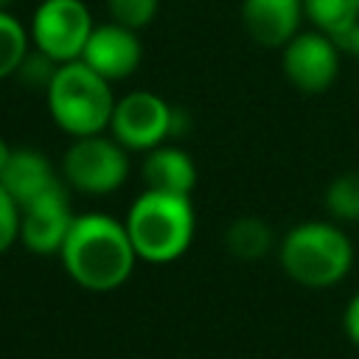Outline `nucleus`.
Returning <instances> with one entry per match:
<instances>
[{
    "label": "nucleus",
    "mask_w": 359,
    "mask_h": 359,
    "mask_svg": "<svg viewBox=\"0 0 359 359\" xmlns=\"http://www.w3.org/2000/svg\"><path fill=\"white\" fill-rule=\"evenodd\" d=\"M65 272L87 292H112L123 286L140 261L126 224L107 213H81L59 250Z\"/></svg>",
    "instance_id": "nucleus-1"
},
{
    "label": "nucleus",
    "mask_w": 359,
    "mask_h": 359,
    "mask_svg": "<svg viewBox=\"0 0 359 359\" xmlns=\"http://www.w3.org/2000/svg\"><path fill=\"white\" fill-rule=\"evenodd\" d=\"M132 247L146 264L177 261L194 241L196 216L191 196L143 191L123 219Z\"/></svg>",
    "instance_id": "nucleus-2"
},
{
    "label": "nucleus",
    "mask_w": 359,
    "mask_h": 359,
    "mask_svg": "<svg viewBox=\"0 0 359 359\" xmlns=\"http://www.w3.org/2000/svg\"><path fill=\"white\" fill-rule=\"evenodd\" d=\"M283 272L306 289L337 286L353 266V244L339 222L294 224L278 250Z\"/></svg>",
    "instance_id": "nucleus-3"
},
{
    "label": "nucleus",
    "mask_w": 359,
    "mask_h": 359,
    "mask_svg": "<svg viewBox=\"0 0 359 359\" xmlns=\"http://www.w3.org/2000/svg\"><path fill=\"white\" fill-rule=\"evenodd\" d=\"M45 104L53 123L70 137H90L109 129L115 109L112 81L90 70L81 59L59 65L45 90Z\"/></svg>",
    "instance_id": "nucleus-4"
},
{
    "label": "nucleus",
    "mask_w": 359,
    "mask_h": 359,
    "mask_svg": "<svg viewBox=\"0 0 359 359\" xmlns=\"http://www.w3.org/2000/svg\"><path fill=\"white\" fill-rule=\"evenodd\" d=\"M129 177V157L126 149L109 135H90L73 137L70 149L62 157V182L70 191L87 196H107L115 194Z\"/></svg>",
    "instance_id": "nucleus-5"
},
{
    "label": "nucleus",
    "mask_w": 359,
    "mask_h": 359,
    "mask_svg": "<svg viewBox=\"0 0 359 359\" xmlns=\"http://www.w3.org/2000/svg\"><path fill=\"white\" fill-rule=\"evenodd\" d=\"M95 22L84 0H42L31 17V45L53 62L67 65L81 59V50Z\"/></svg>",
    "instance_id": "nucleus-6"
},
{
    "label": "nucleus",
    "mask_w": 359,
    "mask_h": 359,
    "mask_svg": "<svg viewBox=\"0 0 359 359\" xmlns=\"http://www.w3.org/2000/svg\"><path fill=\"white\" fill-rule=\"evenodd\" d=\"M171 112L174 107L157 93L132 90L123 98H115L109 135L126 151H149L171 137Z\"/></svg>",
    "instance_id": "nucleus-7"
},
{
    "label": "nucleus",
    "mask_w": 359,
    "mask_h": 359,
    "mask_svg": "<svg viewBox=\"0 0 359 359\" xmlns=\"http://www.w3.org/2000/svg\"><path fill=\"white\" fill-rule=\"evenodd\" d=\"M339 45L323 31H300L283 45V73L303 93H323L339 76Z\"/></svg>",
    "instance_id": "nucleus-8"
},
{
    "label": "nucleus",
    "mask_w": 359,
    "mask_h": 359,
    "mask_svg": "<svg viewBox=\"0 0 359 359\" xmlns=\"http://www.w3.org/2000/svg\"><path fill=\"white\" fill-rule=\"evenodd\" d=\"M73 219L76 213L70 205V191L65 182H59L56 188L20 208V241L36 255H53L62 250Z\"/></svg>",
    "instance_id": "nucleus-9"
},
{
    "label": "nucleus",
    "mask_w": 359,
    "mask_h": 359,
    "mask_svg": "<svg viewBox=\"0 0 359 359\" xmlns=\"http://www.w3.org/2000/svg\"><path fill=\"white\" fill-rule=\"evenodd\" d=\"M140 59H143V45L137 31L118 25L112 20L104 25H95L81 50V62L98 76H104L107 81H121L132 76Z\"/></svg>",
    "instance_id": "nucleus-10"
},
{
    "label": "nucleus",
    "mask_w": 359,
    "mask_h": 359,
    "mask_svg": "<svg viewBox=\"0 0 359 359\" xmlns=\"http://www.w3.org/2000/svg\"><path fill=\"white\" fill-rule=\"evenodd\" d=\"M303 17V0H241V25L264 48H283L300 34Z\"/></svg>",
    "instance_id": "nucleus-11"
},
{
    "label": "nucleus",
    "mask_w": 359,
    "mask_h": 359,
    "mask_svg": "<svg viewBox=\"0 0 359 359\" xmlns=\"http://www.w3.org/2000/svg\"><path fill=\"white\" fill-rule=\"evenodd\" d=\"M59 182L62 180L56 177L53 163L36 149H14L6 168L0 171V185L14 196L20 208L56 188Z\"/></svg>",
    "instance_id": "nucleus-12"
},
{
    "label": "nucleus",
    "mask_w": 359,
    "mask_h": 359,
    "mask_svg": "<svg viewBox=\"0 0 359 359\" xmlns=\"http://www.w3.org/2000/svg\"><path fill=\"white\" fill-rule=\"evenodd\" d=\"M140 177L146 182V191H160V194H177V196H191L196 185V165L188 151L177 146H154L146 151Z\"/></svg>",
    "instance_id": "nucleus-13"
},
{
    "label": "nucleus",
    "mask_w": 359,
    "mask_h": 359,
    "mask_svg": "<svg viewBox=\"0 0 359 359\" xmlns=\"http://www.w3.org/2000/svg\"><path fill=\"white\" fill-rule=\"evenodd\" d=\"M272 230L264 219H255V216H241L236 219L227 233H224V247L233 258L238 261H255V258H264L269 250H272Z\"/></svg>",
    "instance_id": "nucleus-14"
},
{
    "label": "nucleus",
    "mask_w": 359,
    "mask_h": 359,
    "mask_svg": "<svg viewBox=\"0 0 359 359\" xmlns=\"http://www.w3.org/2000/svg\"><path fill=\"white\" fill-rule=\"evenodd\" d=\"M303 11L317 31L339 36L359 20V0H303Z\"/></svg>",
    "instance_id": "nucleus-15"
},
{
    "label": "nucleus",
    "mask_w": 359,
    "mask_h": 359,
    "mask_svg": "<svg viewBox=\"0 0 359 359\" xmlns=\"http://www.w3.org/2000/svg\"><path fill=\"white\" fill-rule=\"evenodd\" d=\"M323 202L334 222H359V171H345L334 177L325 188Z\"/></svg>",
    "instance_id": "nucleus-16"
},
{
    "label": "nucleus",
    "mask_w": 359,
    "mask_h": 359,
    "mask_svg": "<svg viewBox=\"0 0 359 359\" xmlns=\"http://www.w3.org/2000/svg\"><path fill=\"white\" fill-rule=\"evenodd\" d=\"M28 48H31V34L22 28V22L8 11H0V79L17 73Z\"/></svg>",
    "instance_id": "nucleus-17"
},
{
    "label": "nucleus",
    "mask_w": 359,
    "mask_h": 359,
    "mask_svg": "<svg viewBox=\"0 0 359 359\" xmlns=\"http://www.w3.org/2000/svg\"><path fill=\"white\" fill-rule=\"evenodd\" d=\"M56 70H59V62H53L48 53H42V50H36V48H28V53L22 56V62H20V67H17V81L22 84V87H28V90H48V84L53 81V76H56Z\"/></svg>",
    "instance_id": "nucleus-18"
},
{
    "label": "nucleus",
    "mask_w": 359,
    "mask_h": 359,
    "mask_svg": "<svg viewBox=\"0 0 359 359\" xmlns=\"http://www.w3.org/2000/svg\"><path fill=\"white\" fill-rule=\"evenodd\" d=\"M107 8H109L112 22L140 31L157 17L160 0H107Z\"/></svg>",
    "instance_id": "nucleus-19"
},
{
    "label": "nucleus",
    "mask_w": 359,
    "mask_h": 359,
    "mask_svg": "<svg viewBox=\"0 0 359 359\" xmlns=\"http://www.w3.org/2000/svg\"><path fill=\"white\" fill-rule=\"evenodd\" d=\"M20 241V205L14 196L0 185V255Z\"/></svg>",
    "instance_id": "nucleus-20"
},
{
    "label": "nucleus",
    "mask_w": 359,
    "mask_h": 359,
    "mask_svg": "<svg viewBox=\"0 0 359 359\" xmlns=\"http://www.w3.org/2000/svg\"><path fill=\"white\" fill-rule=\"evenodd\" d=\"M342 328H345L348 339L359 348V292L351 297V303H348V309L342 314Z\"/></svg>",
    "instance_id": "nucleus-21"
},
{
    "label": "nucleus",
    "mask_w": 359,
    "mask_h": 359,
    "mask_svg": "<svg viewBox=\"0 0 359 359\" xmlns=\"http://www.w3.org/2000/svg\"><path fill=\"white\" fill-rule=\"evenodd\" d=\"M334 39H337L339 50H345V53H351L353 59H359V20H356L345 34H339V36H334Z\"/></svg>",
    "instance_id": "nucleus-22"
},
{
    "label": "nucleus",
    "mask_w": 359,
    "mask_h": 359,
    "mask_svg": "<svg viewBox=\"0 0 359 359\" xmlns=\"http://www.w3.org/2000/svg\"><path fill=\"white\" fill-rule=\"evenodd\" d=\"M11 151H14V149L8 146V140H6V137H0V171L6 168V163H8V157H11Z\"/></svg>",
    "instance_id": "nucleus-23"
},
{
    "label": "nucleus",
    "mask_w": 359,
    "mask_h": 359,
    "mask_svg": "<svg viewBox=\"0 0 359 359\" xmlns=\"http://www.w3.org/2000/svg\"><path fill=\"white\" fill-rule=\"evenodd\" d=\"M11 3H14V0H0V11H8Z\"/></svg>",
    "instance_id": "nucleus-24"
}]
</instances>
